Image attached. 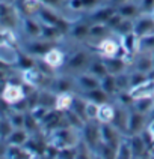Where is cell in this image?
<instances>
[{
  "mask_svg": "<svg viewBox=\"0 0 154 159\" xmlns=\"http://www.w3.org/2000/svg\"><path fill=\"white\" fill-rule=\"evenodd\" d=\"M82 141L85 143L89 149L95 152L101 144L100 137V122L98 120H86L82 126Z\"/></svg>",
  "mask_w": 154,
  "mask_h": 159,
  "instance_id": "obj_1",
  "label": "cell"
},
{
  "mask_svg": "<svg viewBox=\"0 0 154 159\" xmlns=\"http://www.w3.org/2000/svg\"><path fill=\"white\" fill-rule=\"evenodd\" d=\"M97 51L101 57H122V59H126L127 57V53L124 51V48L121 47L119 42H117L115 39H112V38H104V39H101L97 45Z\"/></svg>",
  "mask_w": 154,
  "mask_h": 159,
  "instance_id": "obj_2",
  "label": "cell"
},
{
  "mask_svg": "<svg viewBox=\"0 0 154 159\" xmlns=\"http://www.w3.org/2000/svg\"><path fill=\"white\" fill-rule=\"evenodd\" d=\"M2 98H3L11 107H15L26 99V92H24V87L20 86V84L8 83V84L3 87V90H2Z\"/></svg>",
  "mask_w": 154,
  "mask_h": 159,
  "instance_id": "obj_3",
  "label": "cell"
},
{
  "mask_svg": "<svg viewBox=\"0 0 154 159\" xmlns=\"http://www.w3.org/2000/svg\"><path fill=\"white\" fill-rule=\"evenodd\" d=\"M145 128V114L136 111L135 108L128 111V129H127V135H135V134H141Z\"/></svg>",
  "mask_w": 154,
  "mask_h": 159,
  "instance_id": "obj_4",
  "label": "cell"
},
{
  "mask_svg": "<svg viewBox=\"0 0 154 159\" xmlns=\"http://www.w3.org/2000/svg\"><path fill=\"white\" fill-rule=\"evenodd\" d=\"M133 32L139 38L144 35H148V33H154V18L150 14H147L144 17H139L133 23Z\"/></svg>",
  "mask_w": 154,
  "mask_h": 159,
  "instance_id": "obj_5",
  "label": "cell"
},
{
  "mask_svg": "<svg viewBox=\"0 0 154 159\" xmlns=\"http://www.w3.org/2000/svg\"><path fill=\"white\" fill-rule=\"evenodd\" d=\"M128 143H130V147H132V153H133V159L135 158H142L145 155H150L148 149H147V144H145L144 138H142V134H135V135H128Z\"/></svg>",
  "mask_w": 154,
  "mask_h": 159,
  "instance_id": "obj_6",
  "label": "cell"
},
{
  "mask_svg": "<svg viewBox=\"0 0 154 159\" xmlns=\"http://www.w3.org/2000/svg\"><path fill=\"white\" fill-rule=\"evenodd\" d=\"M42 62L47 63L52 69H56V68H61L65 62V54H63L62 50H59V48H50L47 53L42 56Z\"/></svg>",
  "mask_w": 154,
  "mask_h": 159,
  "instance_id": "obj_7",
  "label": "cell"
},
{
  "mask_svg": "<svg viewBox=\"0 0 154 159\" xmlns=\"http://www.w3.org/2000/svg\"><path fill=\"white\" fill-rule=\"evenodd\" d=\"M119 131L112 123H100V137L101 143H119L122 138L119 137Z\"/></svg>",
  "mask_w": 154,
  "mask_h": 159,
  "instance_id": "obj_8",
  "label": "cell"
},
{
  "mask_svg": "<svg viewBox=\"0 0 154 159\" xmlns=\"http://www.w3.org/2000/svg\"><path fill=\"white\" fill-rule=\"evenodd\" d=\"M115 12H117V6H112V5L101 6V8H97L95 11L91 12L89 20L92 23H104V24H106V21H107Z\"/></svg>",
  "mask_w": 154,
  "mask_h": 159,
  "instance_id": "obj_9",
  "label": "cell"
},
{
  "mask_svg": "<svg viewBox=\"0 0 154 159\" xmlns=\"http://www.w3.org/2000/svg\"><path fill=\"white\" fill-rule=\"evenodd\" d=\"M103 62L107 68V72L112 74V75H118V74L126 71L127 68L126 59L118 57V56H115V57H103Z\"/></svg>",
  "mask_w": 154,
  "mask_h": 159,
  "instance_id": "obj_10",
  "label": "cell"
},
{
  "mask_svg": "<svg viewBox=\"0 0 154 159\" xmlns=\"http://www.w3.org/2000/svg\"><path fill=\"white\" fill-rule=\"evenodd\" d=\"M67 65L72 71H79L83 66L89 65V56H88V53H85V51H76L72 56L68 57Z\"/></svg>",
  "mask_w": 154,
  "mask_h": 159,
  "instance_id": "obj_11",
  "label": "cell"
},
{
  "mask_svg": "<svg viewBox=\"0 0 154 159\" xmlns=\"http://www.w3.org/2000/svg\"><path fill=\"white\" fill-rule=\"evenodd\" d=\"M76 83L83 92H89L100 87V78L94 77L92 74H82L76 78Z\"/></svg>",
  "mask_w": 154,
  "mask_h": 159,
  "instance_id": "obj_12",
  "label": "cell"
},
{
  "mask_svg": "<svg viewBox=\"0 0 154 159\" xmlns=\"http://www.w3.org/2000/svg\"><path fill=\"white\" fill-rule=\"evenodd\" d=\"M119 44L124 48V51L127 53V56L133 54L135 51H137V45H139V36L136 35L135 32H130L127 35H122L119 39Z\"/></svg>",
  "mask_w": 154,
  "mask_h": 159,
  "instance_id": "obj_13",
  "label": "cell"
},
{
  "mask_svg": "<svg viewBox=\"0 0 154 159\" xmlns=\"http://www.w3.org/2000/svg\"><path fill=\"white\" fill-rule=\"evenodd\" d=\"M119 143H101L98 149L95 150V155L101 159H117Z\"/></svg>",
  "mask_w": 154,
  "mask_h": 159,
  "instance_id": "obj_14",
  "label": "cell"
},
{
  "mask_svg": "<svg viewBox=\"0 0 154 159\" xmlns=\"http://www.w3.org/2000/svg\"><path fill=\"white\" fill-rule=\"evenodd\" d=\"M110 123L113 125L122 135L127 134V129H128V111L122 110V108L117 110V111H115V116H113V120H112Z\"/></svg>",
  "mask_w": 154,
  "mask_h": 159,
  "instance_id": "obj_15",
  "label": "cell"
},
{
  "mask_svg": "<svg viewBox=\"0 0 154 159\" xmlns=\"http://www.w3.org/2000/svg\"><path fill=\"white\" fill-rule=\"evenodd\" d=\"M89 29L91 23L88 21H77V23H71V29H70V35L76 39H85L89 36Z\"/></svg>",
  "mask_w": 154,
  "mask_h": 159,
  "instance_id": "obj_16",
  "label": "cell"
},
{
  "mask_svg": "<svg viewBox=\"0 0 154 159\" xmlns=\"http://www.w3.org/2000/svg\"><path fill=\"white\" fill-rule=\"evenodd\" d=\"M29 141V132L24 128H18L14 129L12 134L8 137V146H26V143Z\"/></svg>",
  "mask_w": 154,
  "mask_h": 159,
  "instance_id": "obj_17",
  "label": "cell"
},
{
  "mask_svg": "<svg viewBox=\"0 0 154 159\" xmlns=\"http://www.w3.org/2000/svg\"><path fill=\"white\" fill-rule=\"evenodd\" d=\"M54 45L52 44V41H35V42H32V44L27 45V54H35V56H44L50 48H53Z\"/></svg>",
  "mask_w": 154,
  "mask_h": 159,
  "instance_id": "obj_18",
  "label": "cell"
},
{
  "mask_svg": "<svg viewBox=\"0 0 154 159\" xmlns=\"http://www.w3.org/2000/svg\"><path fill=\"white\" fill-rule=\"evenodd\" d=\"M133 108L136 111L147 114L150 111L154 110V98L153 96H142V98H136L133 102Z\"/></svg>",
  "mask_w": 154,
  "mask_h": 159,
  "instance_id": "obj_19",
  "label": "cell"
},
{
  "mask_svg": "<svg viewBox=\"0 0 154 159\" xmlns=\"http://www.w3.org/2000/svg\"><path fill=\"white\" fill-rule=\"evenodd\" d=\"M72 101H74V95H71L70 92L57 93V95H56V104H54V108L65 113V111H68V110L71 108Z\"/></svg>",
  "mask_w": 154,
  "mask_h": 159,
  "instance_id": "obj_20",
  "label": "cell"
},
{
  "mask_svg": "<svg viewBox=\"0 0 154 159\" xmlns=\"http://www.w3.org/2000/svg\"><path fill=\"white\" fill-rule=\"evenodd\" d=\"M117 108L113 105H110L109 102L106 104H101L98 108V114H97V120L100 123H110L113 120V116H115Z\"/></svg>",
  "mask_w": 154,
  "mask_h": 159,
  "instance_id": "obj_21",
  "label": "cell"
},
{
  "mask_svg": "<svg viewBox=\"0 0 154 159\" xmlns=\"http://www.w3.org/2000/svg\"><path fill=\"white\" fill-rule=\"evenodd\" d=\"M117 11L122 15L124 18H127V20H132V18L137 17V14H139V6L136 5V3H133V2H124V3H121V5H118L117 6Z\"/></svg>",
  "mask_w": 154,
  "mask_h": 159,
  "instance_id": "obj_22",
  "label": "cell"
},
{
  "mask_svg": "<svg viewBox=\"0 0 154 159\" xmlns=\"http://www.w3.org/2000/svg\"><path fill=\"white\" fill-rule=\"evenodd\" d=\"M23 24H24V30H26V33L29 36H32V38H41L42 23L35 21L32 17H26L24 21H23Z\"/></svg>",
  "mask_w": 154,
  "mask_h": 159,
  "instance_id": "obj_23",
  "label": "cell"
},
{
  "mask_svg": "<svg viewBox=\"0 0 154 159\" xmlns=\"http://www.w3.org/2000/svg\"><path fill=\"white\" fill-rule=\"evenodd\" d=\"M44 5L39 2V0H21L20 3V8H21V12L26 15V17H32L39 12V9L42 8Z\"/></svg>",
  "mask_w": 154,
  "mask_h": 159,
  "instance_id": "obj_24",
  "label": "cell"
},
{
  "mask_svg": "<svg viewBox=\"0 0 154 159\" xmlns=\"http://www.w3.org/2000/svg\"><path fill=\"white\" fill-rule=\"evenodd\" d=\"M83 98L88 99V101H92V102H97V104H106L109 99V95L103 90L101 87L94 89V90H89V92H83Z\"/></svg>",
  "mask_w": 154,
  "mask_h": 159,
  "instance_id": "obj_25",
  "label": "cell"
},
{
  "mask_svg": "<svg viewBox=\"0 0 154 159\" xmlns=\"http://www.w3.org/2000/svg\"><path fill=\"white\" fill-rule=\"evenodd\" d=\"M112 30L109 29L104 23H91V29H89V36L94 39H104L107 38V35Z\"/></svg>",
  "mask_w": 154,
  "mask_h": 159,
  "instance_id": "obj_26",
  "label": "cell"
},
{
  "mask_svg": "<svg viewBox=\"0 0 154 159\" xmlns=\"http://www.w3.org/2000/svg\"><path fill=\"white\" fill-rule=\"evenodd\" d=\"M100 87L103 89L109 96L113 95V93H118V86H117V75H112V74H107L106 77L100 80Z\"/></svg>",
  "mask_w": 154,
  "mask_h": 159,
  "instance_id": "obj_27",
  "label": "cell"
},
{
  "mask_svg": "<svg viewBox=\"0 0 154 159\" xmlns=\"http://www.w3.org/2000/svg\"><path fill=\"white\" fill-rule=\"evenodd\" d=\"M88 71L89 74H92L94 77H97V78H103V77H106L109 72H107V68H106V65L103 62V59L101 60H94V62H91L88 65Z\"/></svg>",
  "mask_w": 154,
  "mask_h": 159,
  "instance_id": "obj_28",
  "label": "cell"
},
{
  "mask_svg": "<svg viewBox=\"0 0 154 159\" xmlns=\"http://www.w3.org/2000/svg\"><path fill=\"white\" fill-rule=\"evenodd\" d=\"M62 30L57 29L56 26H48V24H42V32H41V38L47 39V41H56L62 36Z\"/></svg>",
  "mask_w": 154,
  "mask_h": 159,
  "instance_id": "obj_29",
  "label": "cell"
},
{
  "mask_svg": "<svg viewBox=\"0 0 154 159\" xmlns=\"http://www.w3.org/2000/svg\"><path fill=\"white\" fill-rule=\"evenodd\" d=\"M98 3V0H68V6L72 11H82V9H91Z\"/></svg>",
  "mask_w": 154,
  "mask_h": 159,
  "instance_id": "obj_30",
  "label": "cell"
},
{
  "mask_svg": "<svg viewBox=\"0 0 154 159\" xmlns=\"http://www.w3.org/2000/svg\"><path fill=\"white\" fill-rule=\"evenodd\" d=\"M137 51H154V33H148L139 38Z\"/></svg>",
  "mask_w": 154,
  "mask_h": 159,
  "instance_id": "obj_31",
  "label": "cell"
},
{
  "mask_svg": "<svg viewBox=\"0 0 154 159\" xmlns=\"http://www.w3.org/2000/svg\"><path fill=\"white\" fill-rule=\"evenodd\" d=\"M135 68H136V71L148 74V72L154 68V60L151 57H148V56H142V57H139V59L136 60Z\"/></svg>",
  "mask_w": 154,
  "mask_h": 159,
  "instance_id": "obj_32",
  "label": "cell"
},
{
  "mask_svg": "<svg viewBox=\"0 0 154 159\" xmlns=\"http://www.w3.org/2000/svg\"><path fill=\"white\" fill-rule=\"evenodd\" d=\"M85 107H86V99L83 96H74V101H72V105L70 110H72L76 114H79L86 122V114H85Z\"/></svg>",
  "mask_w": 154,
  "mask_h": 159,
  "instance_id": "obj_33",
  "label": "cell"
},
{
  "mask_svg": "<svg viewBox=\"0 0 154 159\" xmlns=\"http://www.w3.org/2000/svg\"><path fill=\"white\" fill-rule=\"evenodd\" d=\"M117 159H133V153H132V147H130V143L128 140L122 138L119 146H118V155Z\"/></svg>",
  "mask_w": 154,
  "mask_h": 159,
  "instance_id": "obj_34",
  "label": "cell"
},
{
  "mask_svg": "<svg viewBox=\"0 0 154 159\" xmlns=\"http://www.w3.org/2000/svg\"><path fill=\"white\" fill-rule=\"evenodd\" d=\"M100 104L92 102L86 99V107H85V114H86V120H97V114H98Z\"/></svg>",
  "mask_w": 154,
  "mask_h": 159,
  "instance_id": "obj_35",
  "label": "cell"
},
{
  "mask_svg": "<svg viewBox=\"0 0 154 159\" xmlns=\"http://www.w3.org/2000/svg\"><path fill=\"white\" fill-rule=\"evenodd\" d=\"M148 80V74H145V72H141V71H133L130 74V89L136 87V86H139V84H142Z\"/></svg>",
  "mask_w": 154,
  "mask_h": 159,
  "instance_id": "obj_36",
  "label": "cell"
},
{
  "mask_svg": "<svg viewBox=\"0 0 154 159\" xmlns=\"http://www.w3.org/2000/svg\"><path fill=\"white\" fill-rule=\"evenodd\" d=\"M15 128L12 126L9 119H2L0 120V140H8V137L12 134Z\"/></svg>",
  "mask_w": 154,
  "mask_h": 159,
  "instance_id": "obj_37",
  "label": "cell"
},
{
  "mask_svg": "<svg viewBox=\"0 0 154 159\" xmlns=\"http://www.w3.org/2000/svg\"><path fill=\"white\" fill-rule=\"evenodd\" d=\"M39 122L35 119V116L32 114L30 111H27L26 114H24V129H26L27 132H33L35 129H38V126H39Z\"/></svg>",
  "mask_w": 154,
  "mask_h": 159,
  "instance_id": "obj_38",
  "label": "cell"
},
{
  "mask_svg": "<svg viewBox=\"0 0 154 159\" xmlns=\"http://www.w3.org/2000/svg\"><path fill=\"white\" fill-rule=\"evenodd\" d=\"M117 86L118 92H124V90H130V74L121 72L117 75Z\"/></svg>",
  "mask_w": 154,
  "mask_h": 159,
  "instance_id": "obj_39",
  "label": "cell"
},
{
  "mask_svg": "<svg viewBox=\"0 0 154 159\" xmlns=\"http://www.w3.org/2000/svg\"><path fill=\"white\" fill-rule=\"evenodd\" d=\"M17 65L23 69V71L30 69V68H35V62H33V59H32L29 54H18Z\"/></svg>",
  "mask_w": 154,
  "mask_h": 159,
  "instance_id": "obj_40",
  "label": "cell"
},
{
  "mask_svg": "<svg viewBox=\"0 0 154 159\" xmlns=\"http://www.w3.org/2000/svg\"><path fill=\"white\" fill-rule=\"evenodd\" d=\"M24 114H26L24 111H14V113L8 117L15 129H18V128H24Z\"/></svg>",
  "mask_w": 154,
  "mask_h": 159,
  "instance_id": "obj_41",
  "label": "cell"
},
{
  "mask_svg": "<svg viewBox=\"0 0 154 159\" xmlns=\"http://www.w3.org/2000/svg\"><path fill=\"white\" fill-rule=\"evenodd\" d=\"M122 20H124V17H122V15H121V14H119V12L117 11V12H115L112 17L109 18L107 21H106V26H107L109 29L112 30V32H115V30L118 29V26L122 23Z\"/></svg>",
  "mask_w": 154,
  "mask_h": 159,
  "instance_id": "obj_42",
  "label": "cell"
},
{
  "mask_svg": "<svg viewBox=\"0 0 154 159\" xmlns=\"http://www.w3.org/2000/svg\"><path fill=\"white\" fill-rule=\"evenodd\" d=\"M130 32H133V23H132V20H127V18L122 20V23H121V24L118 26V29L115 30V33H118L119 36L127 35V33H130Z\"/></svg>",
  "mask_w": 154,
  "mask_h": 159,
  "instance_id": "obj_43",
  "label": "cell"
},
{
  "mask_svg": "<svg viewBox=\"0 0 154 159\" xmlns=\"http://www.w3.org/2000/svg\"><path fill=\"white\" fill-rule=\"evenodd\" d=\"M139 9H141L142 12H145V14H151L154 9V0H142Z\"/></svg>",
  "mask_w": 154,
  "mask_h": 159,
  "instance_id": "obj_44",
  "label": "cell"
},
{
  "mask_svg": "<svg viewBox=\"0 0 154 159\" xmlns=\"http://www.w3.org/2000/svg\"><path fill=\"white\" fill-rule=\"evenodd\" d=\"M56 84H57L59 93H62V92H70V90H71V81H68V80H65V78H61Z\"/></svg>",
  "mask_w": 154,
  "mask_h": 159,
  "instance_id": "obj_45",
  "label": "cell"
},
{
  "mask_svg": "<svg viewBox=\"0 0 154 159\" xmlns=\"http://www.w3.org/2000/svg\"><path fill=\"white\" fill-rule=\"evenodd\" d=\"M44 6H48V8H54V6H59L63 0H39Z\"/></svg>",
  "mask_w": 154,
  "mask_h": 159,
  "instance_id": "obj_46",
  "label": "cell"
},
{
  "mask_svg": "<svg viewBox=\"0 0 154 159\" xmlns=\"http://www.w3.org/2000/svg\"><path fill=\"white\" fill-rule=\"evenodd\" d=\"M124 2H128V0H109V5L118 6V5H121V3H124Z\"/></svg>",
  "mask_w": 154,
  "mask_h": 159,
  "instance_id": "obj_47",
  "label": "cell"
},
{
  "mask_svg": "<svg viewBox=\"0 0 154 159\" xmlns=\"http://www.w3.org/2000/svg\"><path fill=\"white\" fill-rule=\"evenodd\" d=\"M148 78H150V80H154V68L150 72H148Z\"/></svg>",
  "mask_w": 154,
  "mask_h": 159,
  "instance_id": "obj_48",
  "label": "cell"
},
{
  "mask_svg": "<svg viewBox=\"0 0 154 159\" xmlns=\"http://www.w3.org/2000/svg\"><path fill=\"white\" fill-rule=\"evenodd\" d=\"M150 15H151V17L154 18V9H153V12H151V14H150Z\"/></svg>",
  "mask_w": 154,
  "mask_h": 159,
  "instance_id": "obj_49",
  "label": "cell"
},
{
  "mask_svg": "<svg viewBox=\"0 0 154 159\" xmlns=\"http://www.w3.org/2000/svg\"><path fill=\"white\" fill-rule=\"evenodd\" d=\"M0 159H6V156H2V155H0Z\"/></svg>",
  "mask_w": 154,
  "mask_h": 159,
  "instance_id": "obj_50",
  "label": "cell"
},
{
  "mask_svg": "<svg viewBox=\"0 0 154 159\" xmlns=\"http://www.w3.org/2000/svg\"><path fill=\"white\" fill-rule=\"evenodd\" d=\"M32 159H39V156H33V158H32Z\"/></svg>",
  "mask_w": 154,
  "mask_h": 159,
  "instance_id": "obj_51",
  "label": "cell"
},
{
  "mask_svg": "<svg viewBox=\"0 0 154 159\" xmlns=\"http://www.w3.org/2000/svg\"><path fill=\"white\" fill-rule=\"evenodd\" d=\"M95 159H101V158H100V156H97V155H95Z\"/></svg>",
  "mask_w": 154,
  "mask_h": 159,
  "instance_id": "obj_52",
  "label": "cell"
},
{
  "mask_svg": "<svg viewBox=\"0 0 154 159\" xmlns=\"http://www.w3.org/2000/svg\"><path fill=\"white\" fill-rule=\"evenodd\" d=\"M0 120H2V119H0Z\"/></svg>",
  "mask_w": 154,
  "mask_h": 159,
  "instance_id": "obj_53",
  "label": "cell"
}]
</instances>
